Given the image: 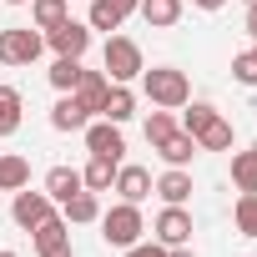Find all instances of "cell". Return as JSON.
I'll use <instances>...</instances> for the list:
<instances>
[{"label": "cell", "mask_w": 257, "mask_h": 257, "mask_svg": "<svg viewBox=\"0 0 257 257\" xmlns=\"http://www.w3.org/2000/svg\"><path fill=\"white\" fill-rule=\"evenodd\" d=\"M182 126H187V137L197 142V152H232V126L222 121L217 106H207V101H187Z\"/></svg>", "instance_id": "obj_1"}, {"label": "cell", "mask_w": 257, "mask_h": 257, "mask_svg": "<svg viewBox=\"0 0 257 257\" xmlns=\"http://www.w3.org/2000/svg\"><path fill=\"white\" fill-rule=\"evenodd\" d=\"M142 91H147L152 106H162V111H182V106L192 101V81H187V71H177V66H152V71H142Z\"/></svg>", "instance_id": "obj_2"}, {"label": "cell", "mask_w": 257, "mask_h": 257, "mask_svg": "<svg viewBox=\"0 0 257 257\" xmlns=\"http://www.w3.org/2000/svg\"><path fill=\"white\" fill-rule=\"evenodd\" d=\"M101 61H106V81H137L142 71H147V61H142V46L132 41V36H106V51H101Z\"/></svg>", "instance_id": "obj_3"}, {"label": "cell", "mask_w": 257, "mask_h": 257, "mask_svg": "<svg viewBox=\"0 0 257 257\" xmlns=\"http://www.w3.org/2000/svg\"><path fill=\"white\" fill-rule=\"evenodd\" d=\"M96 222H101L106 247H132V242H142V232H147V222H142V207H137V202H116V207H111V212H101Z\"/></svg>", "instance_id": "obj_4"}, {"label": "cell", "mask_w": 257, "mask_h": 257, "mask_svg": "<svg viewBox=\"0 0 257 257\" xmlns=\"http://www.w3.org/2000/svg\"><path fill=\"white\" fill-rule=\"evenodd\" d=\"M41 51H46V36L31 26L0 31V66H31V61H41Z\"/></svg>", "instance_id": "obj_5"}, {"label": "cell", "mask_w": 257, "mask_h": 257, "mask_svg": "<svg viewBox=\"0 0 257 257\" xmlns=\"http://www.w3.org/2000/svg\"><path fill=\"white\" fill-rule=\"evenodd\" d=\"M31 242H36V257H76V247H71V222H66V217H46V222L31 232Z\"/></svg>", "instance_id": "obj_6"}, {"label": "cell", "mask_w": 257, "mask_h": 257, "mask_svg": "<svg viewBox=\"0 0 257 257\" xmlns=\"http://www.w3.org/2000/svg\"><path fill=\"white\" fill-rule=\"evenodd\" d=\"M46 46H51L56 56H86V46H91V26L66 16L61 26H51V31H46Z\"/></svg>", "instance_id": "obj_7"}, {"label": "cell", "mask_w": 257, "mask_h": 257, "mask_svg": "<svg viewBox=\"0 0 257 257\" xmlns=\"http://www.w3.org/2000/svg\"><path fill=\"white\" fill-rule=\"evenodd\" d=\"M11 217H16V227L36 232L46 217H56V202H51L46 192H31V187H21V192H16V207H11Z\"/></svg>", "instance_id": "obj_8"}, {"label": "cell", "mask_w": 257, "mask_h": 257, "mask_svg": "<svg viewBox=\"0 0 257 257\" xmlns=\"http://www.w3.org/2000/svg\"><path fill=\"white\" fill-rule=\"evenodd\" d=\"M86 152L91 157H111V162H121V152H126V137H121V126L116 121H86Z\"/></svg>", "instance_id": "obj_9"}, {"label": "cell", "mask_w": 257, "mask_h": 257, "mask_svg": "<svg viewBox=\"0 0 257 257\" xmlns=\"http://www.w3.org/2000/svg\"><path fill=\"white\" fill-rule=\"evenodd\" d=\"M137 6H142V0H91V16H86V26L111 36V31H121V26H126V16H132Z\"/></svg>", "instance_id": "obj_10"}, {"label": "cell", "mask_w": 257, "mask_h": 257, "mask_svg": "<svg viewBox=\"0 0 257 257\" xmlns=\"http://www.w3.org/2000/svg\"><path fill=\"white\" fill-rule=\"evenodd\" d=\"M157 242L162 247H182V242H192V212L187 207H162V217H157Z\"/></svg>", "instance_id": "obj_11"}, {"label": "cell", "mask_w": 257, "mask_h": 257, "mask_svg": "<svg viewBox=\"0 0 257 257\" xmlns=\"http://www.w3.org/2000/svg\"><path fill=\"white\" fill-rule=\"evenodd\" d=\"M152 192H157L167 207H182V202L192 197V172H187V167H167V172L152 182Z\"/></svg>", "instance_id": "obj_12"}, {"label": "cell", "mask_w": 257, "mask_h": 257, "mask_svg": "<svg viewBox=\"0 0 257 257\" xmlns=\"http://www.w3.org/2000/svg\"><path fill=\"white\" fill-rule=\"evenodd\" d=\"M116 192H121V202H147L152 197V172L147 167H116V182H111Z\"/></svg>", "instance_id": "obj_13"}, {"label": "cell", "mask_w": 257, "mask_h": 257, "mask_svg": "<svg viewBox=\"0 0 257 257\" xmlns=\"http://www.w3.org/2000/svg\"><path fill=\"white\" fill-rule=\"evenodd\" d=\"M86 121H91V111L76 101V91H61V101L51 106V126L56 132H86Z\"/></svg>", "instance_id": "obj_14"}, {"label": "cell", "mask_w": 257, "mask_h": 257, "mask_svg": "<svg viewBox=\"0 0 257 257\" xmlns=\"http://www.w3.org/2000/svg\"><path fill=\"white\" fill-rule=\"evenodd\" d=\"M106 91H111L106 71H81V81H76V101H81L91 116H101V106H106Z\"/></svg>", "instance_id": "obj_15"}, {"label": "cell", "mask_w": 257, "mask_h": 257, "mask_svg": "<svg viewBox=\"0 0 257 257\" xmlns=\"http://www.w3.org/2000/svg\"><path fill=\"white\" fill-rule=\"evenodd\" d=\"M61 217H66L71 227L96 222V217H101V192H86V187H81L76 197H66V202H61Z\"/></svg>", "instance_id": "obj_16"}, {"label": "cell", "mask_w": 257, "mask_h": 257, "mask_svg": "<svg viewBox=\"0 0 257 257\" xmlns=\"http://www.w3.org/2000/svg\"><path fill=\"white\" fill-rule=\"evenodd\" d=\"M101 116H106V121H116V126H126V121L137 116V91H132V86H121V81H111Z\"/></svg>", "instance_id": "obj_17"}, {"label": "cell", "mask_w": 257, "mask_h": 257, "mask_svg": "<svg viewBox=\"0 0 257 257\" xmlns=\"http://www.w3.org/2000/svg\"><path fill=\"white\" fill-rule=\"evenodd\" d=\"M81 187H86V182H81L76 167H51V172H46V197H51V202H66V197H76Z\"/></svg>", "instance_id": "obj_18"}, {"label": "cell", "mask_w": 257, "mask_h": 257, "mask_svg": "<svg viewBox=\"0 0 257 257\" xmlns=\"http://www.w3.org/2000/svg\"><path fill=\"white\" fill-rule=\"evenodd\" d=\"M142 21L152 26V31H167V26H177L182 21V0H142Z\"/></svg>", "instance_id": "obj_19"}, {"label": "cell", "mask_w": 257, "mask_h": 257, "mask_svg": "<svg viewBox=\"0 0 257 257\" xmlns=\"http://www.w3.org/2000/svg\"><path fill=\"white\" fill-rule=\"evenodd\" d=\"M152 152H162V162L167 167H192V157H197V142L187 137V132H172L162 147H152Z\"/></svg>", "instance_id": "obj_20"}, {"label": "cell", "mask_w": 257, "mask_h": 257, "mask_svg": "<svg viewBox=\"0 0 257 257\" xmlns=\"http://www.w3.org/2000/svg\"><path fill=\"white\" fill-rule=\"evenodd\" d=\"M66 16H71V0H31V26H36L41 36H46L51 26H61Z\"/></svg>", "instance_id": "obj_21"}, {"label": "cell", "mask_w": 257, "mask_h": 257, "mask_svg": "<svg viewBox=\"0 0 257 257\" xmlns=\"http://www.w3.org/2000/svg\"><path fill=\"white\" fill-rule=\"evenodd\" d=\"M21 187H31V162L6 152L0 157V192H21Z\"/></svg>", "instance_id": "obj_22"}, {"label": "cell", "mask_w": 257, "mask_h": 257, "mask_svg": "<svg viewBox=\"0 0 257 257\" xmlns=\"http://www.w3.org/2000/svg\"><path fill=\"white\" fill-rule=\"evenodd\" d=\"M21 111H26L21 91L16 86H0V137H16L21 132Z\"/></svg>", "instance_id": "obj_23"}, {"label": "cell", "mask_w": 257, "mask_h": 257, "mask_svg": "<svg viewBox=\"0 0 257 257\" xmlns=\"http://www.w3.org/2000/svg\"><path fill=\"white\" fill-rule=\"evenodd\" d=\"M116 167H121V162H111V157H91V167L81 172L86 192H111V182H116Z\"/></svg>", "instance_id": "obj_24"}, {"label": "cell", "mask_w": 257, "mask_h": 257, "mask_svg": "<svg viewBox=\"0 0 257 257\" xmlns=\"http://www.w3.org/2000/svg\"><path fill=\"white\" fill-rule=\"evenodd\" d=\"M81 71H86V66H81V56H56V66H51L46 76H51V86H56V91H76Z\"/></svg>", "instance_id": "obj_25"}, {"label": "cell", "mask_w": 257, "mask_h": 257, "mask_svg": "<svg viewBox=\"0 0 257 257\" xmlns=\"http://www.w3.org/2000/svg\"><path fill=\"white\" fill-rule=\"evenodd\" d=\"M232 182H237V192H257V147L232 157Z\"/></svg>", "instance_id": "obj_26"}, {"label": "cell", "mask_w": 257, "mask_h": 257, "mask_svg": "<svg viewBox=\"0 0 257 257\" xmlns=\"http://www.w3.org/2000/svg\"><path fill=\"white\" fill-rule=\"evenodd\" d=\"M232 217H237V232L242 237H257V192H242L237 207H232Z\"/></svg>", "instance_id": "obj_27"}, {"label": "cell", "mask_w": 257, "mask_h": 257, "mask_svg": "<svg viewBox=\"0 0 257 257\" xmlns=\"http://www.w3.org/2000/svg\"><path fill=\"white\" fill-rule=\"evenodd\" d=\"M172 132H177V121H172V111H162V106H157V111L147 116V142H152V147H162V142H167Z\"/></svg>", "instance_id": "obj_28"}, {"label": "cell", "mask_w": 257, "mask_h": 257, "mask_svg": "<svg viewBox=\"0 0 257 257\" xmlns=\"http://www.w3.org/2000/svg\"><path fill=\"white\" fill-rule=\"evenodd\" d=\"M232 81H237V86H257V51L232 56Z\"/></svg>", "instance_id": "obj_29"}, {"label": "cell", "mask_w": 257, "mask_h": 257, "mask_svg": "<svg viewBox=\"0 0 257 257\" xmlns=\"http://www.w3.org/2000/svg\"><path fill=\"white\" fill-rule=\"evenodd\" d=\"M121 257H167L162 242H132V247H121Z\"/></svg>", "instance_id": "obj_30"}, {"label": "cell", "mask_w": 257, "mask_h": 257, "mask_svg": "<svg viewBox=\"0 0 257 257\" xmlns=\"http://www.w3.org/2000/svg\"><path fill=\"white\" fill-rule=\"evenodd\" d=\"M242 26H247V36L257 41V0H252V6H247V21H242Z\"/></svg>", "instance_id": "obj_31"}, {"label": "cell", "mask_w": 257, "mask_h": 257, "mask_svg": "<svg viewBox=\"0 0 257 257\" xmlns=\"http://www.w3.org/2000/svg\"><path fill=\"white\" fill-rule=\"evenodd\" d=\"M192 6H197V11H222L227 0H192Z\"/></svg>", "instance_id": "obj_32"}, {"label": "cell", "mask_w": 257, "mask_h": 257, "mask_svg": "<svg viewBox=\"0 0 257 257\" xmlns=\"http://www.w3.org/2000/svg\"><path fill=\"white\" fill-rule=\"evenodd\" d=\"M167 257H197V252H192V247L182 242V247H167Z\"/></svg>", "instance_id": "obj_33"}, {"label": "cell", "mask_w": 257, "mask_h": 257, "mask_svg": "<svg viewBox=\"0 0 257 257\" xmlns=\"http://www.w3.org/2000/svg\"><path fill=\"white\" fill-rule=\"evenodd\" d=\"M0 257H21V252H11V247H0Z\"/></svg>", "instance_id": "obj_34"}, {"label": "cell", "mask_w": 257, "mask_h": 257, "mask_svg": "<svg viewBox=\"0 0 257 257\" xmlns=\"http://www.w3.org/2000/svg\"><path fill=\"white\" fill-rule=\"evenodd\" d=\"M11 6H31V0H11Z\"/></svg>", "instance_id": "obj_35"}]
</instances>
